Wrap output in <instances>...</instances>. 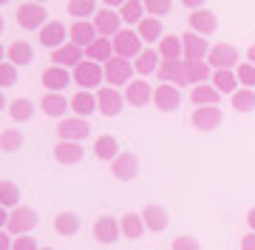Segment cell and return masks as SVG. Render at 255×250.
<instances>
[{
    "mask_svg": "<svg viewBox=\"0 0 255 250\" xmlns=\"http://www.w3.org/2000/svg\"><path fill=\"white\" fill-rule=\"evenodd\" d=\"M71 80L80 88H85V91H97L102 83H105V68H102V63H94V60H82V63H77L71 68Z\"/></svg>",
    "mask_w": 255,
    "mask_h": 250,
    "instance_id": "1",
    "label": "cell"
},
{
    "mask_svg": "<svg viewBox=\"0 0 255 250\" xmlns=\"http://www.w3.org/2000/svg\"><path fill=\"white\" fill-rule=\"evenodd\" d=\"M102 68H105V83L114 88H125L133 77V60H128V57L114 54L108 63H102Z\"/></svg>",
    "mask_w": 255,
    "mask_h": 250,
    "instance_id": "2",
    "label": "cell"
},
{
    "mask_svg": "<svg viewBox=\"0 0 255 250\" xmlns=\"http://www.w3.org/2000/svg\"><path fill=\"white\" fill-rule=\"evenodd\" d=\"M111 43H114V54L117 57H128V60H133V57H139V51H142V37H139V31H133V28H119L117 34L111 37Z\"/></svg>",
    "mask_w": 255,
    "mask_h": 250,
    "instance_id": "3",
    "label": "cell"
},
{
    "mask_svg": "<svg viewBox=\"0 0 255 250\" xmlns=\"http://www.w3.org/2000/svg\"><path fill=\"white\" fill-rule=\"evenodd\" d=\"M94 94H97V111L105 114V117H117L128 105L125 94L119 91V88H114V85H100Z\"/></svg>",
    "mask_w": 255,
    "mask_h": 250,
    "instance_id": "4",
    "label": "cell"
},
{
    "mask_svg": "<svg viewBox=\"0 0 255 250\" xmlns=\"http://www.w3.org/2000/svg\"><path fill=\"white\" fill-rule=\"evenodd\" d=\"M37 228V213L28 208V205H17L9 211V222H6V231L11 236H23V233H31Z\"/></svg>",
    "mask_w": 255,
    "mask_h": 250,
    "instance_id": "5",
    "label": "cell"
},
{
    "mask_svg": "<svg viewBox=\"0 0 255 250\" xmlns=\"http://www.w3.org/2000/svg\"><path fill=\"white\" fill-rule=\"evenodd\" d=\"M17 23L28 31H40L48 23V11L46 3H20L17 9Z\"/></svg>",
    "mask_w": 255,
    "mask_h": 250,
    "instance_id": "6",
    "label": "cell"
},
{
    "mask_svg": "<svg viewBox=\"0 0 255 250\" xmlns=\"http://www.w3.org/2000/svg\"><path fill=\"white\" fill-rule=\"evenodd\" d=\"M207 63L210 68H236L241 63V54H238V48L233 43H216L207 51Z\"/></svg>",
    "mask_w": 255,
    "mask_h": 250,
    "instance_id": "7",
    "label": "cell"
},
{
    "mask_svg": "<svg viewBox=\"0 0 255 250\" xmlns=\"http://www.w3.org/2000/svg\"><path fill=\"white\" fill-rule=\"evenodd\" d=\"M190 122L196 131H216L224 122V114H221L219 105H196Z\"/></svg>",
    "mask_w": 255,
    "mask_h": 250,
    "instance_id": "8",
    "label": "cell"
},
{
    "mask_svg": "<svg viewBox=\"0 0 255 250\" xmlns=\"http://www.w3.org/2000/svg\"><path fill=\"white\" fill-rule=\"evenodd\" d=\"M122 94H125V102L133 105V108H145V105L153 102V85L147 80H130Z\"/></svg>",
    "mask_w": 255,
    "mask_h": 250,
    "instance_id": "9",
    "label": "cell"
},
{
    "mask_svg": "<svg viewBox=\"0 0 255 250\" xmlns=\"http://www.w3.org/2000/svg\"><path fill=\"white\" fill-rule=\"evenodd\" d=\"M159 111H176L179 105H182V91H179V85H170V83H159L153 88V102Z\"/></svg>",
    "mask_w": 255,
    "mask_h": 250,
    "instance_id": "10",
    "label": "cell"
},
{
    "mask_svg": "<svg viewBox=\"0 0 255 250\" xmlns=\"http://www.w3.org/2000/svg\"><path fill=\"white\" fill-rule=\"evenodd\" d=\"M57 134L60 139H74V142H82V139L91 134V125L85 117H63L60 125H57Z\"/></svg>",
    "mask_w": 255,
    "mask_h": 250,
    "instance_id": "11",
    "label": "cell"
},
{
    "mask_svg": "<svg viewBox=\"0 0 255 250\" xmlns=\"http://www.w3.org/2000/svg\"><path fill=\"white\" fill-rule=\"evenodd\" d=\"M94 28H97V34H102V37H114L119 28H122V17H119V9H97V14H94Z\"/></svg>",
    "mask_w": 255,
    "mask_h": 250,
    "instance_id": "12",
    "label": "cell"
},
{
    "mask_svg": "<svg viewBox=\"0 0 255 250\" xmlns=\"http://www.w3.org/2000/svg\"><path fill=\"white\" fill-rule=\"evenodd\" d=\"M111 174L117 176L119 182H130L139 176V159L130 151H119V157L111 162Z\"/></svg>",
    "mask_w": 255,
    "mask_h": 250,
    "instance_id": "13",
    "label": "cell"
},
{
    "mask_svg": "<svg viewBox=\"0 0 255 250\" xmlns=\"http://www.w3.org/2000/svg\"><path fill=\"white\" fill-rule=\"evenodd\" d=\"M182 48H184V60H207L210 43H207L204 34L184 31V34H182Z\"/></svg>",
    "mask_w": 255,
    "mask_h": 250,
    "instance_id": "14",
    "label": "cell"
},
{
    "mask_svg": "<svg viewBox=\"0 0 255 250\" xmlns=\"http://www.w3.org/2000/svg\"><path fill=\"white\" fill-rule=\"evenodd\" d=\"M82 60H85V48H80L77 43H71V40L51 51V63L63 65V68H74V65L82 63Z\"/></svg>",
    "mask_w": 255,
    "mask_h": 250,
    "instance_id": "15",
    "label": "cell"
},
{
    "mask_svg": "<svg viewBox=\"0 0 255 250\" xmlns=\"http://www.w3.org/2000/svg\"><path fill=\"white\" fill-rule=\"evenodd\" d=\"M119 236H122L119 219H114V216H100L94 222V239L100 242V245H114Z\"/></svg>",
    "mask_w": 255,
    "mask_h": 250,
    "instance_id": "16",
    "label": "cell"
},
{
    "mask_svg": "<svg viewBox=\"0 0 255 250\" xmlns=\"http://www.w3.org/2000/svg\"><path fill=\"white\" fill-rule=\"evenodd\" d=\"M156 77L162 80V83H170V85H187L184 80V60H162L159 68H156Z\"/></svg>",
    "mask_w": 255,
    "mask_h": 250,
    "instance_id": "17",
    "label": "cell"
},
{
    "mask_svg": "<svg viewBox=\"0 0 255 250\" xmlns=\"http://www.w3.org/2000/svg\"><path fill=\"white\" fill-rule=\"evenodd\" d=\"M97 37H100V34H97V28H94V20H74L71 26H68V40L77 43L80 48L91 46Z\"/></svg>",
    "mask_w": 255,
    "mask_h": 250,
    "instance_id": "18",
    "label": "cell"
},
{
    "mask_svg": "<svg viewBox=\"0 0 255 250\" xmlns=\"http://www.w3.org/2000/svg\"><path fill=\"white\" fill-rule=\"evenodd\" d=\"M65 37H68V28H65V23H60V20H48L46 26L40 28V43L46 48H60L65 43Z\"/></svg>",
    "mask_w": 255,
    "mask_h": 250,
    "instance_id": "19",
    "label": "cell"
},
{
    "mask_svg": "<svg viewBox=\"0 0 255 250\" xmlns=\"http://www.w3.org/2000/svg\"><path fill=\"white\" fill-rule=\"evenodd\" d=\"M43 85H46L48 91H65V85L68 83H74L71 80V68H63V65H48L46 71H43Z\"/></svg>",
    "mask_w": 255,
    "mask_h": 250,
    "instance_id": "20",
    "label": "cell"
},
{
    "mask_svg": "<svg viewBox=\"0 0 255 250\" xmlns=\"http://www.w3.org/2000/svg\"><path fill=\"white\" fill-rule=\"evenodd\" d=\"M190 31H196V34H213L216 28H219V17H216V11H207V9H196L190 11Z\"/></svg>",
    "mask_w": 255,
    "mask_h": 250,
    "instance_id": "21",
    "label": "cell"
},
{
    "mask_svg": "<svg viewBox=\"0 0 255 250\" xmlns=\"http://www.w3.org/2000/svg\"><path fill=\"white\" fill-rule=\"evenodd\" d=\"M82 154H85V148L80 142H74V139H60L54 145V159L60 165H77L82 159Z\"/></svg>",
    "mask_w": 255,
    "mask_h": 250,
    "instance_id": "22",
    "label": "cell"
},
{
    "mask_svg": "<svg viewBox=\"0 0 255 250\" xmlns=\"http://www.w3.org/2000/svg\"><path fill=\"white\" fill-rule=\"evenodd\" d=\"M40 105H43V114H48V117H57V120H63L65 111L71 108V100H65V94H63V91H48V94H43Z\"/></svg>",
    "mask_w": 255,
    "mask_h": 250,
    "instance_id": "23",
    "label": "cell"
},
{
    "mask_svg": "<svg viewBox=\"0 0 255 250\" xmlns=\"http://www.w3.org/2000/svg\"><path fill=\"white\" fill-rule=\"evenodd\" d=\"M213 68L207 60H184V80L187 85H199V83H210Z\"/></svg>",
    "mask_w": 255,
    "mask_h": 250,
    "instance_id": "24",
    "label": "cell"
},
{
    "mask_svg": "<svg viewBox=\"0 0 255 250\" xmlns=\"http://www.w3.org/2000/svg\"><path fill=\"white\" fill-rule=\"evenodd\" d=\"M210 83L219 88V94H230V97L241 88V83H238V77H236V68H213Z\"/></svg>",
    "mask_w": 255,
    "mask_h": 250,
    "instance_id": "25",
    "label": "cell"
},
{
    "mask_svg": "<svg viewBox=\"0 0 255 250\" xmlns=\"http://www.w3.org/2000/svg\"><path fill=\"white\" fill-rule=\"evenodd\" d=\"M136 31H139V37H142V43H159V40H162V34H164L162 17L145 14V17L136 23Z\"/></svg>",
    "mask_w": 255,
    "mask_h": 250,
    "instance_id": "26",
    "label": "cell"
},
{
    "mask_svg": "<svg viewBox=\"0 0 255 250\" xmlns=\"http://www.w3.org/2000/svg\"><path fill=\"white\" fill-rule=\"evenodd\" d=\"M142 219H145V228L153 233H162L164 228H167V222H170V216H167V211H164L162 205H145V211H142Z\"/></svg>",
    "mask_w": 255,
    "mask_h": 250,
    "instance_id": "27",
    "label": "cell"
},
{
    "mask_svg": "<svg viewBox=\"0 0 255 250\" xmlns=\"http://www.w3.org/2000/svg\"><path fill=\"white\" fill-rule=\"evenodd\" d=\"M159 63H162V57H159L156 48H142L139 57H133V71L142 77H150V74H156Z\"/></svg>",
    "mask_w": 255,
    "mask_h": 250,
    "instance_id": "28",
    "label": "cell"
},
{
    "mask_svg": "<svg viewBox=\"0 0 255 250\" xmlns=\"http://www.w3.org/2000/svg\"><path fill=\"white\" fill-rule=\"evenodd\" d=\"M71 111H74V117H85V120H88V117L97 111V94L80 88V91L71 97Z\"/></svg>",
    "mask_w": 255,
    "mask_h": 250,
    "instance_id": "29",
    "label": "cell"
},
{
    "mask_svg": "<svg viewBox=\"0 0 255 250\" xmlns=\"http://www.w3.org/2000/svg\"><path fill=\"white\" fill-rule=\"evenodd\" d=\"M156 51L162 60H184L182 37H176V34H162V40L156 43Z\"/></svg>",
    "mask_w": 255,
    "mask_h": 250,
    "instance_id": "30",
    "label": "cell"
},
{
    "mask_svg": "<svg viewBox=\"0 0 255 250\" xmlns=\"http://www.w3.org/2000/svg\"><path fill=\"white\" fill-rule=\"evenodd\" d=\"M221 94L213 83H199L190 88V102L193 105H219Z\"/></svg>",
    "mask_w": 255,
    "mask_h": 250,
    "instance_id": "31",
    "label": "cell"
},
{
    "mask_svg": "<svg viewBox=\"0 0 255 250\" xmlns=\"http://www.w3.org/2000/svg\"><path fill=\"white\" fill-rule=\"evenodd\" d=\"M85 57L94 60V63H108L111 57H114V43H111V37H102L100 34L91 46H85Z\"/></svg>",
    "mask_w": 255,
    "mask_h": 250,
    "instance_id": "32",
    "label": "cell"
},
{
    "mask_svg": "<svg viewBox=\"0 0 255 250\" xmlns=\"http://www.w3.org/2000/svg\"><path fill=\"white\" fill-rule=\"evenodd\" d=\"M94 154L97 159H105V162H114L119 157V142L117 137H111V134H102V137L94 139Z\"/></svg>",
    "mask_w": 255,
    "mask_h": 250,
    "instance_id": "33",
    "label": "cell"
},
{
    "mask_svg": "<svg viewBox=\"0 0 255 250\" xmlns=\"http://www.w3.org/2000/svg\"><path fill=\"white\" fill-rule=\"evenodd\" d=\"M119 228H122V236H125V239H142V233L147 231L142 213H125V216L119 219Z\"/></svg>",
    "mask_w": 255,
    "mask_h": 250,
    "instance_id": "34",
    "label": "cell"
},
{
    "mask_svg": "<svg viewBox=\"0 0 255 250\" xmlns=\"http://www.w3.org/2000/svg\"><path fill=\"white\" fill-rule=\"evenodd\" d=\"M31 57H34V51H31V46H28L26 40H14L11 46H6V60L14 65H28Z\"/></svg>",
    "mask_w": 255,
    "mask_h": 250,
    "instance_id": "35",
    "label": "cell"
},
{
    "mask_svg": "<svg viewBox=\"0 0 255 250\" xmlns=\"http://www.w3.org/2000/svg\"><path fill=\"white\" fill-rule=\"evenodd\" d=\"M145 14H147L145 11V0H125L122 9H119V17H122V23H128V26H136Z\"/></svg>",
    "mask_w": 255,
    "mask_h": 250,
    "instance_id": "36",
    "label": "cell"
},
{
    "mask_svg": "<svg viewBox=\"0 0 255 250\" xmlns=\"http://www.w3.org/2000/svg\"><path fill=\"white\" fill-rule=\"evenodd\" d=\"M54 231L60 236H74V233H80V216L71 211H63L54 216Z\"/></svg>",
    "mask_w": 255,
    "mask_h": 250,
    "instance_id": "37",
    "label": "cell"
},
{
    "mask_svg": "<svg viewBox=\"0 0 255 250\" xmlns=\"http://www.w3.org/2000/svg\"><path fill=\"white\" fill-rule=\"evenodd\" d=\"M9 117L14 122H28L34 117V102L26 100V97H17V100L9 102Z\"/></svg>",
    "mask_w": 255,
    "mask_h": 250,
    "instance_id": "38",
    "label": "cell"
},
{
    "mask_svg": "<svg viewBox=\"0 0 255 250\" xmlns=\"http://www.w3.org/2000/svg\"><path fill=\"white\" fill-rule=\"evenodd\" d=\"M68 14L74 20H91L97 14V0H68Z\"/></svg>",
    "mask_w": 255,
    "mask_h": 250,
    "instance_id": "39",
    "label": "cell"
},
{
    "mask_svg": "<svg viewBox=\"0 0 255 250\" xmlns=\"http://www.w3.org/2000/svg\"><path fill=\"white\" fill-rule=\"evenodd\" d=\"M0 205L11 211V208H17L20 205V188L11 182V179H0Z\"/></svg>",
    "mask_w": 255,
    "mask_h": 250,
    "instance_id": "40",
    "label": "cell"
},
{
    "mask_svg": "<svg viewBox=\"0 0 255 250\" xmlns=\"http://www.w3.org/2000/svg\"><path fill=\"white\" fill-rule=\"evenodd\" d=\"M230 100H233V108H236V111H241V114L255 111V88H244V85H241V88H238Z\"/></svg>",
    "mask_w": 255,
    "mask_h": 250,
    "instance_id": "41",
    "label": "cell"
},
{
    "mask_svg": "<svg viewBox=\"0 0 255 250\" xmlns=\"http://www.w3.org/2000/svg\"><path fill=\"white\" fill-rule=\"evenodd\" d=\"M20 148H23V134H20V128L0 131V151L14 154V151H20Z\"/></svg>",
    "mask_w": 255,
    "mask_h": 250,
    "instance_id": "42",
    "label": "cell"
},
{
    "mask_svg": "<svg viewBox=\"0 0 255 250\" xmlns=\"http://www.w3.org/2000/svg\"><path fill=\"white\" fill-rule=\"evenodd\" d=\"M236 77L244 88H255V65L250 63V60H241V63L236 65Z\"/></svg>",
    "mask_w": 255,
    "mask_h": 250,
    "instance_id": "43",
    "label": "cell"
},
{
    "mask_svg": "<svg viewBox=\"0 0 255 250\" xmlns=\"http://www.w3.org/2000/svg\"><path fill=\"white\" fill-rule=\"evenodd\" d=\"M14 83H17V65L9 63V60H3L0 63V88H9Z\"/></svg>",
    "mask_w": 255,
    "mask_h": 250,
    "instance_id": "44",
    "label": "cell"
},
{
    "mask_svg": "<svg viewBox=\"0 0 255 250\" xmlns=\"http://www.w3.org/2000/svg\"><path fill=\"white\" fill-rule=\"evenodd\" d=\"M170 9H173V0H145V11L153 17H164Z\"/></svg>",
    "mask_w": 255,
    "mask_h": 250,
    "instance_id": "45",
    "label": "cell"
},
{
    "mask_svg": "<svg viewBox=\"0 0 255 250\" xmlns=\"http://www.w3.org/2000/svg\"><path fill=\"white\" fill-rule=\"evenodd\" d=\"M11 250H40V245L31 233H23V236H11Z\"/></svg>",
    "mask_w": 255,
    "mask_h": 250,
    "instance_id": "46",
    "label": "cell"
},
{
    "mask_svg": "<svg viewBox=\"0 0 255 250\" xmlns=\"http://www.w3.org/2000/svg\"><path fill=\"white\" fill-rule=\"evenodd\" d=\"M173 250H199V239L196 236H176Z\"/></svg>",
    "mask_w": 255,
    "mask_h": 250,
    "instance_id": "47",
    "label": "cell"
},
{
    "mask_svg": "<svg viewBox=\"0 0 255 250\" xmlns=\"http://www.w3.org/2000/svg\"><path fill=\"white\" fill-rule=\"evenodd\" d=\"M0 250H11V233L6 228H0Z\"/></svg>",
    "mask_w": 255,
    "mask_h": 250,
    "instance_id": "48",
    "label": "cell"
},
{
    "mask_svg": "<svg viewBox=\"0 0 255 250\" xmlns=\"http://www.w3.org/2000/svg\"><path fill=\"white\" fill-rule=\"evenodd\" d=\"M241 250H255V231H250L244 239H241Z\"/></svg>",
    "mask_w": 255,
    "mask_h": 250,
    "instance_id": "49",
    "label": "cell"
},
{
    "mask_svg": "<svg viewBox=\"0 0 255 250\" xmlns=\"http://www.w3.org/2000/svg\"><path fill=\"white\" fill-rule=\"evenodd\" d=\"M182 6H187V9H204V0H182Z\"/></svg>",
    "mask_w": 255,
    "mask_h": 250,
    "instance_id": "50",
    "label": "cell"
},
{
    "mask_svg": "<svg viewBox=\"0 0 255 250\" xmlns=\"http://www.w3.org/2000/svg\"><path fill=\"white\" fill-rule=\"evenodd\" d=\"M247 228H250V231H255V208H250V211H247Z\"/></svg>",
    "mask_w": 255,
    "mask_h": 250,
    "instance_id": "51",
    "label": "cell"
},
{
    "mask_svg": "<svg viewBox=\"0 0 255 250\" xmlns=\"http://www.w3.org/2000/svg\"><path fill=\"white\" fill-rule=\"evenodd\" d=\"M6 222H9V211L0 205V228H6Z\"/></svg>",
    "mask_w": 255,
    "mask_h": 250,
    "instance_id": "52",
    "label": "cell"
},
{
    "mask_svg": "<svg viewBox=\"0 0 255 250\" xmlns=\"http://www.w3.org/2000/svg\"><path fill=\"white\" fill-rule=\"evenodd\" d=\"M102 3H105L108 9H122V3H125V0H102Z\"/></svg>",
    "mask_w": 255,
    "mask_h": 250,
    "instance_id": "53",
    "label": "cell"
},
{
    "mask_svg": "<svg viewBox=\"0 0 255 250\" xmlns=\"http://www.w3.org/2000/svg\"><path fill=\"white\" fill-rule=\"evenodd\" d=\"M247 60H250V63L255 65V43H253V46H250V48H247Z\"/></svg>",
    "mask_w": 255,
    "mask_h": 250,
    "instance_id": "54",
    "label": "cell"
},
{
    "mask_svg": "<svg viewBox=\"0 0 255 250\" xmlns=\"http://www.w3.org/2000/svg\"><path fill=\"white\" fill-rule=\"evenodd\" d=\"M3 108H9V105H6V97H3V91H0V111H3Z\"/></svg>",
    "mask_w": 255,
    "mask_h": 250,
    "instance_id": "55",
    "label": "cell"
},
{
    "mask_svg": "<svg viewBox=\"0 0 255 250\" xmlns=\"http://www.w3.org/2000/svg\"><path fill=\"white\" fill-rule=\"evenodd\" d=\"M3 60H6V48L0 46V63H3Z\"/></svg>",
    "mask_w": 255,
    "mask_h": 250,
    "instance_id": "56",
    "label": "cell"
},
{
    "mask_svg": "<svg viewBox=\"0 0 255 250\" xmlns=\"http://www.w3.org/2000/svg\"><path fill=\"white\" fill-rule=\"evenodd\" d=\"M20 3H46V0H20Z\"/></svg>",
    "mask_w": 255,
    "mask_h": 250,
    "instance_id": "57",
    "label": "cell"
},
{
    "mask_svg": "<svg viewBox=\"0 0 255 250\" xmlns=\"http://www.w3.org/2000/svg\"><path fill=\"white\" fill-rule=\"evenodd\" d=\"M3 26H6V23H3V14H0V31H3Z\"/></svg>",
    "mask_w": 255,
    "mask_h": 250,
    "instance_id": "58",
    "label": "cell"
},
{
    "mask_svg": "<svg viewBox=\"0 0 255 250\" xmlns=\"http://www.w3.org/2000/svg\"><path fill=\"white\" fill-rule=\"evenodd\" d=\"M40 250H54V248H40Z\"/></svg>",
    "mask_w": 255,
    "mask_h": 250,
    "instance_id": "59",
    "label": "cell"
},
{
    "mask_svg": "<svg viewBox=\"0 0 255 250\" xmlns=\"http://www.w3.org/2000/svg\"><path fill=\"white\" fill-rule=\"evenodd\" d=\"M0 3H9V0H0Z\"/></svg>",
    "mask_w": 255,
    "mask_h": 250,
    "instance_id": "60",
    "label": "cell"
}]
</instances>
